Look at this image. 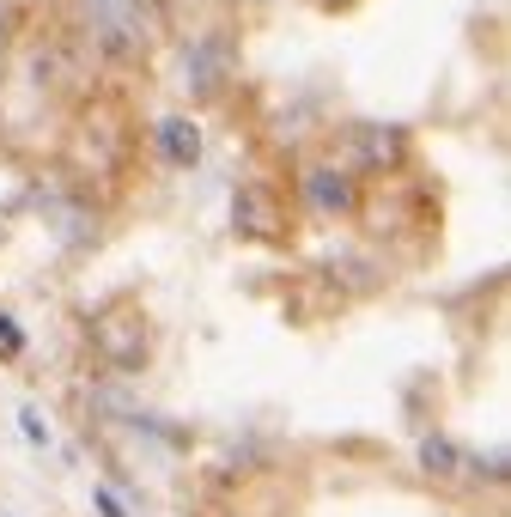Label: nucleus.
Instances as JSON below:
<instances>
[{
  "instance_id": "f257e3e1",
  "label": "nucleus",
  "mask_w": 511,
  "mask_h": 517,
  "mask_svg": "<svg viewBox=\"0 0 511 517\" xmlns=\"http://www.w3.org/2000/svg\"><path fill=\"white\" fill-rule=\"evenodd\" d=\"M92 37L110 61H134L146 55V25H140V0H86Z\"/></svg>"
},
{
  "instance_id": "f03ea898",
  "label": "nucleus",
  "mask_w": 511,
  "mask_h": 517,
  "mask_svg": "<svg viewBox=\"0 0 511 517\" xmlns=\"http://www.w3.org/2000/svg\"><path fill=\"white\" fill-rule=\"evenodd\" d=\"M226 73H232V43L226 37H201L189 55H183V80L195 98H213L219 86H226Z\"/></svg>"
},
{
  "instance_id": "7ed1b4c3",
  "label": "nucleus",
  "mask_w": 511,
  "mask_h": 517,
  "mask_svg": "<svg viewBox=\"0 0 511 517\" xmlns=\"http://www.w3.org/2000/svg\"><path fill=\"white\" fill-rule=\"evenodd\" d=\"M159 153H165V165H195L201 159V128L189 116H165L159 122Z\"/></svg>"
},
{
  "instance_id": "20e7f679",
  "label": "nucleus",
  "mask_w": 511,
  "mask_h": 517,
  "mask_svg": "<svg viewBox=\"0 0 511 517\" xmlns=\"http://www.w3.org/2000/svg\"><path fill=\"white\" fill-rule=\"evenodd\" d=\"M305 195H311L317 213H353V183H347L341 171H329V165L305 177Z\"/></svg>"
},
{
  "instance_id": "39448f33",
  "label": "nucleus",
  "mask_w": 511,
  "mask_h": 517,
  "mask_svg": "<svg viewBox=\"0 0 511 517\" xmlns=\"http://www.w3.org/2000/svg\"><path fill=\"white\" fill-rule=\"evenodd\" d=\"M238 232H250V238H274L280 232L268 189H238Z\"/></svg>"
},
{
  "instance_id": "423d86ee",
  "label": "nucleus",
  "mask_w": 511,
  "mask_h": 517,
  "mask_svg": "<svg viewBox=\"0 0 511 517\" xmlns=\"http://www.w3.org/2000/svg\"><path fill=\"white\" fill-rule=\"evenodd\" d=\"M353 146L365 165H396L402 159V134L396 128H353Z\"/></svg>"
},
{
  "instance_id": "0eeeda50",
  "label": "nucleus",
  "mask_w": 511,
  "mask_h": 517,
  "mask_svg": "<svg viewBox=\"0 0 511 517\" xmlns=\"http://www.w3.org/2000/svg\"><path fill=\"white\" fill-rule=\"evenodd\" d=\"M92 341H98L116 365H140V347H146V341H140V329H116V323H98V329H92Z\"/></svg>"
},
{
  "instance_id": "6e6552de",
  "label": "nucleus",
  "mask_w": 511,
  "mask_h": 517,
  "mask_svg": "<svg viewBox=\"0 0 511 517\" xmlns=\"http://www.w3.org/2000/svg\"><path fill=\"white\" fill-rule=\"evenodd\" d=\"M420 463H426L432 475H451V469H457V451L445 445V438H426V445H420Z\"/></svg>"
},
{
  "instance_id": "1a4fd4ad",
  "label": "nucleus",
  "mask_w": 511,
  "mask_h": 517,
  "mask_svg": "<svg viewBox=\"0 0 511 517\" xmlns=\"http://www.w3.org/2000/svg\"><path fill=\"white\" fill-rule=\"evenodd\" d=\"M0 353H7V359H19V353H25V335H19V323H13V317H0Z\"/></svg>"
},
{
  "instance_id": "9d476101",
  "label": "nucleus",
  "mask_w": 511,
  "mask_h": 517,
  "mask_svg": "<svg viewBox=\"0 0 511 517\" xmlns=\"http://www.w3.org/2000/svg\"><path fill=\"white\" fill-rule=\"evenodd\" d=\"M98 511H104V517H128V511H122V499H116V493H98Z\"/></svg>"
}]
</instances>
